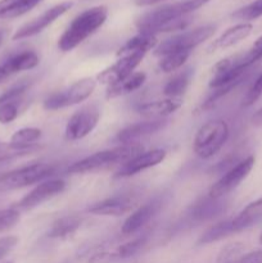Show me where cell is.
Wrapping results in <instances>:
<instances>
[{"mask_svg":"<svg viewBox=\"0 0 262 263\" xmlns=\"http://www.w3.org/2000/svg\"><path fill=\"white\" fill-rule=\"evenodd\" d=\"M211 0H185L174 4L162 5L144 13L136 20L140 33L156 35L159 32L184 30L190 23L188 15L195 12Z\"/></svg>","mask_w":262,"mask_h":263,"instance_id":"cell-1","label":"cell"},{"mask_svg":"<svg viewBox=\"0 0 262 263\" xmlns=\"http://www.w3.org/2000/svg\"><path fill=\"white\" fill-rule=\"evenodd\" d=\"M108 17V9L104 5H98L80 13L64 30L58 40L59 50L71 51L84 43L89 36L97 32Z\"/></svg>","mask_w":262,"mask_h":263,"instance_id":"cell-2","label":"cell"},{"mask_svg":"<svg viewBox=\"0 0 262 263\" xmlns=\"http://www.w3.org/2000/svg\"><path fill=\"white\" fill-rule=\"evenodd\" d=\"M143 152L144 148L141 144L120 145L107 149V151L97 152L68 167V172L69 174H87V172H94L98 170L107 168L109 166H115V164H123Z\"/></svg>","mask_w":262,"mask_h":263,"instance_id":"cell-3","label":"cell"},{"mask_svg":"<svg viewBox=\"0 0 262 263\" xmlns=\"http://www.w3.org/2000/svg\"><path fill=\"white\" fill-rule=\"evenodd\" d=\"M229 139V126L223 120H212L198 128L193 151L199 158L210 159L218 153Z\"/></svg>","mask_w":262,"mask_h":263,"instance_id":"cell-4","label":"cell"},{"mask_svg":"<svg viewBox=\"0 0 262 263\" xmlns=\"http://www.w3.org/2000/svg\"><path fill=\"white\" fill-rule=\"evenodd\" d=\"M97 80L92 77H84L61 91L53 92L44 100V108L48 110H58L72 107L86 100L94 92Z\"/></svg>","mask_w":262,"mask_h":263,"instance_id":"cell-5","label":"cell"},{"mask_svg":"<svg viewBox=\"0 0 262 263\" xmlns=\"http://www.w3.org/2000/svg\"><path fill=\"white\" fill-rule=\"evenodd\" d=\"M55 168L49 163H33L10 171L0 176V192L22 189L30 185L45 181Z\"/></svg>","mask_w":262,"mask_h":263,"instance_id":"cell-6","label":"cell"},{"mask_svg":"<svg viewBox=\"0 0 262 263\" xmlns=\"http://www.w3.org/2000/svg\"><path fill=\"white\" fill-rule=\"evenodd\" d=\"M215 26L207 25L195 28V30L188 31V32L175 35L162 41L156 48L154 54L157 57H163L170 53H176V51H192L199 44L208 40L215 33Z\"/></svg>","mask_w":262,"mask_h":263,"instance_id":"cell-7","label":"cell"},{"mask_svg":"<svg viewBox=\"0 0 262 263\" xmlns=\"http://www.w3.org/2000/svg\"><path fill=\"white\" fill-rule=\"evenodd\" d=\"M253 166L254 157L249 156L247 157L246 159L239 162L238 164L231 167L228 172H225V175H222V176L211 186L210 193H208L211 199H220V198L225 197L229 193L235 190L236 187L248 177V175L251 174Z\"/></svg>","mask_w":262,"mask_h":263,"instance_id":"cell-8","label":"cell"},{"mask_svg":"<svg viewBox=\"0 0 262 263\" xmlns=\"http://www.w3.org/2000/svg\"><path fill=\"white\" fill-rule=\"evenodd\" d=\"M100 112L95 105H87L74 112L66 126V138L71 141L81 140L92 133L99 122Z\"/></svg>","mask_w":262,"mask_h":263,"instance_id":"cell-9","label":"cell"},{"mask_svg":"<svg viewBox=\"0 0 262 263\" xmlns=\"http://www.w3.org/2000/svg\"><path fill=\"white\" fill-rule=\"evenodd\" d=\"M138 193H122V194L113 195V197L105 198V199L94 203L87 208V212L98 216L118 217V216L131 212L138 205Z\"/></svg>","mask_w":262,"mask_h":263,"instance_id":"cell-10","label":"cell"},{"mask_svg":"<svg viewBox=\"0 0 262 263\" xmlns=\"http://www.w3.org/2000/svg\"><path fill=\"white\" fill-rule=\"evenodd\" d=\"M144 57H145L144 53H131L127 55L118 57L116 63H113L112 66H109L98 74V81L100 84L107 85L108 87L123 81L134 73L135 68L141 63Z\"/></svg>","mask_w":262,"mask_h":263,"instance_id":"cell-11","label":"cell"},{"mask_svg":"<svg viewBox=\"0 0 262 263\" xmlns=\"http://www.w3.org/2000/svg\"><path fill=\"white\" fill-rule=\"evenodd\" d=\"M72 5H73L72 2H63L54 5V7L44 12L41 15L36 17L35 20L30 21L26 25H23L22 27L18 28L14 35H13V40H22V39H27L31 37V36L38 35L41 31L45 30L46 27H49L51 23L55 22L64 13L68 12L72 8Z\"/></svg>","mask_w":262,"mask_h":263,"instance_id":"cell-12","label":"cell"},{"mask_svg":"<svg viewBox=\"0 0 262 263\" xmlns=\"http://www.w3.org/2000/svg\"><path fill=\"white\" fill-rule=\"evenodd\" d=\"M66 189V182L61 179L45 180L36 185L28 194H26L22 199L18 202L17 208L20 210H32V208L39 207L46 200L57 197L58 194L64 192Z\"/></svg>","mask_w":262,"mask_h":263,"instance_id":"cell-13","label":"cell"},{"mask_svg":"<svg viewBox=\"0 0 262 263\" xmlns=\"http://www.w3.org/2000/svg\"><path fill=\"white\" fill-rule=\"evenodd\" d=\"M166 158V151L164 149H153V151L143 152L136 157L131 158L126 163L118 168L115 174V179H127V177L138 175L139 172H143L145 170L152 168V167L158 166L159 163Z\"/></svg>","mask_w":262,"mask_h":263,"instance_id":"cell-14","label":"cell"},{"mask_svg":"<svg viewBox=\"0 0 262 263\" xmlns=\"http://www.w3.org/2000/svg\"><path fill=\"white\" fill-rule=\"evenodd\" d=\"M40 62L38 53L33 50H23L10 54L0 62V82L5 81L13 74L35 68Z\"/></svg>","mask_w":262,"mask_h":263,"instance_id":"cell-15","label":"cell"},{"mask_svg":"<svg viewBox=\"0 0 262 263\" xmlns=\"http://www.w3.org/2000/svg\"><path fill=\"white\" fill-rule=\"evenodd\" d=\"M167 121L164 118H159V120H149L144 121V122L134 123V125L127 126V127L122 128L120 133L116 136V141L120 143L121 145H130V144H135L134 141L139 140L145 136L153 135V134L158 133V131L163 130L167 126Z\"/></svg>","mask_w":262,"mask_h":263,"instance_id":"cell-16","label":"cell"},{"mask_svg":"<svg viewBox=\"0 0 262 263\" xmlns=\"http://www.w3.org/2000/svg\"><path fill=\"white\" fill-rule=\"evenodd\" d=\"M27 84L21 82L0 95V123L7 125L18 117L20 105L23 100V95L27 91Z\"/></svg>","mask_w":262,"mask_h":263,"instance_id":"cell-17","label":"cell"},{"mask_svg":"<svg viewBox=\"0 0 262 263\" xmlns=\"http://www.w3.org/2000/svg\"><path fill=\"white\" fill-rule=\"evenodd\" d=\"M159 207H161V202L156 199L134 210L123 222L122 229H121L122 234L131 235V234H135L136 231L140 230L156 216V213L159 211Z\"/></svg>","mask_w":262,"mask_h":263,"instance_id":"cell-18","label":"cell"},{"mask_svg":"<svg viewBox=\"0 0 262 263\" xmlns=\"http://www.w3.org/2000/svg\"><path fill=\"white\" fill-rule=\"evenodd\" d=\"M182 105V100L177 98H166L161 100H153L139 104L135 107V110L141 116L152 118V120H159L176 112Z\"/></svg>","mask_w":262,"mask_h":263,"instance_id":"cell-19","label":"cell"},{"mask_svg":"<svg viewBox=\"0 0 262 263\" xmlns=\"http://www.w3.org/2000/svg\"><path fill=\"white\" fill-rule=\"evenodd\" d=\"M252 30H253V26L248 22L239 23V25L233 26V27L223 31V32L213 41L212 45H211V49H212V50H218V49L231 48V46L236 45L238 43L243 41L246 37H248V36L251 35Z\"/></svg>","mask_w":262,"mask_h":263,"instance_id":"cell-20","label":"cell"},{"mask_svg":"<svg viewBox=\"0 0 262 263\" xmlns=\"http://www.w3.org/2000/svg\"><path fill=\"white\" fill-rule=\"evenodd\" d=\"M262 218V198L249 203L236 217L231 218L235 233L246 230Z\"/></svg>","mask_w":262,"mask_h":263,"instance_id":"cell-21","label":"cell"},{"mask_svg":"<svg viewBox=\"0 0 262 263\" xmlns=\"http://www.w3.org/2000/svg\"><path fill=\"white\" fill-rule=\"evenodd\" d=\"M157 37L156 35H149V33H139L134 37L128 39L125 44L117 51L118 57L127 55L131 53H144L146 54L149 50L156 48Z\"/></svg>","mask_w":262,"mask_h":263,"instance_id":"cell-22","label":"cell"},{"mask_svg":"<svg viewBox=\"0 0 262 263\" xmlns=\"http://www.w3.org/2000/svg\"><path fill=\"white\" fill-rule=\"evenodd\" d=\"M41 0H0V20H12L30 12Z\"/></svg>","mask_w":262,"mask_h":263,"instance_id":"cell-23","label":"cell"},{"mask_svg":"<svg viewBox=\"0 0 262 263\" xmlns=\"http://www.w3.org/2000/svg\"><path fill=\"white\" fill-rule=\"evenodd\" d=\"M146 80V74L144 72H134L131 76L125 79L123 81L118 82V84L109 86L107 90V98L108 99H113V98L121 97V95L130 94L135 90L140 89L144 85Z\"/></svg>","mask_w":262,"mask_h":263,"instance_id":"cell-24","label":"cell"},{"mask_svg":"<svg viewBox=\"0 0 262 263\" xmlns=\"http://www.w3.org/2000/svg\"><path fill=\"white\" fill-rule=\"evenodd\" d=\"M81 223L82 218L79 217V216H64V217L59 218L51 225L48 236L53 239H66L68 236L73 235L80 229Z\"/></svg>","mask_w":262,"mask_h":263,"instance_id":"cell-25","label":"cell"},{"mask_svg":"<svg viewBox=\"0 0 262 263\" xmlns=\"http://www.w3.org/2000/svg\"><path fill=\"white\" fill-rule=\"evenodd\" d=\"M192 69H185L181 73L175 74L164 85L163 94L167 98H177V99H181V95H184L186 92L188 87H189L190 80H192Z\"/></svg>","mask_w":262,"mask_h":263,"instance_id":"cell-26","label":"cell"},{"mask_svg":"<svg viewBox=\"0 0 262 263\" xmlns=\"http://www.w3.org/2000/svg\"><path fill=\"white\" fill-rule=\"evenodd\" d=\"M234 234L236 233L230 218V220L221 221V222L216 223V225L211 226L210 229H207V230L202 234V236H200L198 243L199 244L215 243V241L222 240V239L228 238V236L230 235H234Z\"/></svg>","mask_w":262,"mask_h":263,"instance_id":"cell-27","label":"cell"},{"mask_svg":"<svg viewBox=\"0 0 262 263\" xmlns=\"http://www.w3.org/2000/svg\"><path fill=\"white\" fill-rule=\"evenodd\" d=\"M40 149L38 144H31V145H22V144L9 143L0 144V162L10 161V159L20 158V157L30 156Z\"/></svg>","mask_w":262,"mask_h":263,"instance_id":"cell-28","label":"cell"},{"mask_svg":"<svg viewBox=\"0 0 262 263\" xmlns=\"http://www.w3.org/2000/svg\"><path fill=\"white\" fill-rule=\"evenodd\" d=\"M190 55V51H176V53H170L167 55L161 57L159 61V68L166 73L177 71L181 68L188 61Z\"/></svg>","mask_w":262,"mask_h":263,"instance_id":"cell-29","label":"cell"},{"mask_svg":"<svg viewBox=\"0 0 262 263\" xmlns=\"http://www.w3.org/2000/svg\"><path fill=\"white\" fill-rule=\"evenodd\" d=\"M144 244H145V238L134 239V240L122 244V246L118 247L116 251L110 252V256H112L113 262L120 261V259L128 258V257H133L134 254H136L141 248H143Z\"/></svg>","mask_w":262,"mask_h":263,"instance_id":"cell-30","label":"cell"},{"mask_svg":"<svg viewBox=\"0 0 262 263\" xmlns=\"http://www.w3.org/2000/svg\"><path fill=\"white\" fill-rule=\"evenodd\" d=\"M41 135H43V133H41L40 128L25 127L15 131L10 138V141L15 144H22V145H31V144H36L35 141H38L41 138Z\"/></svg>","mask_w":262,"mask_h":263,"instance_id":"cell-31","label":"cell"},{"mask_svg":"<svg viewBox=\"0 0 262 263\" xmlns=\"http://www.w3.org/2000/svg\"><path fill=\"white\" fill-rule=\"evenodd\" d=\"M233 17L244 21H252L262 17V0H254L251 4L240 8L235 13H233Z\"/></svg>","mask_w":262,"mask_h":263,"instance_id":"cell-32","label":"cell"},{"mask_svg":"<svg viewBox=\"0 0 262 263\" xmlns=\"http://www.w3.org/2000/svg\"><path fill=\"white\" fill-rule=\"evenodd\" d=\"M21 220L20 211L15 208L0 210V234L14 228Z\"/></svg>","mask_w":262,"mask_h":263,"instance_id":"cell-33","label":"cell"},{"mask_svg":"<svg viewBox=\"0 0 262 263\" xmlns=\"http://www.w3.org/2000/svg\"><path fill=\"white\" fill-rule=\"evenodd\" d=\"M261 95H262V73L257 77L256 81L253 82L252 87L249 89V91L247 92L246 98H244L243 100V105L244 107H249V105L254 104V102H257Z\"/></svg>","mask_w":262,"mask_h":263,"instance_id":"cell-34","label":"cell"},{"mask_svg":"<svg viewBox=\"0 0 262 263\" xmlns=\"http://www.w3.org/2000/svg\"><path fill=\"white\" fill-rule=\"evenodd\" d=\"M18 243V239L15 236H4L0 238V259L4 258Z\"/></svg>","mask_w":262,"mask_h":263,"instance_id":"cell-35","label":"cell"},{"mask_svg":"<svg viewBox=\"0 0 262 263\" xmlns=\"http://www.w3.org/2000/svg\"><path fill=\"white\" fill-rule=\"evenodd\" d=\"M164 2V0H135V4L138 7H148V5L158 4V3Z\"/></svg>","mask_w":262,"mask_h":263,"instance_id":"cell-36","label":"cell"},{"mask_svg":"<svg viewBox=\"0 0 262 263\" xmlns=\"http://www.w3.org/2000/svg\"><path fill=\"white\" fill-rule=\"evenodd\" d=\"M252 122L254 126H262V107L254 113L253 118H252Z\"/></svg>","mask_w":262,"mask_h":263,"instance_id":"cell-37","label":"cell"},{"mask_svg":"<svg viewBox=\"0 0 262 263\" xmlns=\"http://www.w3.org/2000/svg\"><path fill=\"white\" fill-rule=\"evenodd\" d=\"M253 48L257 49V50H261L262 51V36H259V37L257 39L256 41H254Z\"/></svg>","mask_w":262,"mask_h":263,"instance_id":"cell-38","label":"cell"},{"mask_svg":"<svg viewBox=\"0 0 262 263\" xmlns=\"http://www.w3.org/2000/svg\"><path fill=\"white\" fill-rule=\"evenodd\" d=\"M5 36H7V30L4 27H0V46L3 45L5 40Z\"/></svg>","mask_w":262,"mask_h":263,"instance_id":"cell-39","label":"cell"},{"mask_svg":"<svg viewBox=\"0 0 262 263\" xmlns=\"http://www.w3.org/2000/svg\"><path fill=\"white\" fill-rule=\"evenodd\" d=\"M218 263H239V261H238V258H234V259H231V261H228V262H218Z\"/></svg>","mask_w":262,"mask_h":263,"instance_id":"cell-40","label":"cell"},{"mask_svg":"<svg viewBox=\"0 0 262 263\" xmlns=\"http://www.w3.org/2000/svg\"><path fill=\"white\" fill-rule=\"evenodd\" d=\"M259 243L262 244V235H261V238H259Z\"/></svg>","mask_w":262,"mask_h":263,"instance_id":"cell-41","label":"cell"},{"mask_svg":"<svg viewBox=\"0 0 262 263\" xmlns=\"http://www.w3.org/2000/svg\"><path fill=\"white\" fill-rule=\"evenodd\" d=\"M4 263H14V262H12V261H8V262H4Z\"/></svg>","mask_w":262,"mask_h":263,"instance_id":"cell-42","label":"cell"}]
</instances>
